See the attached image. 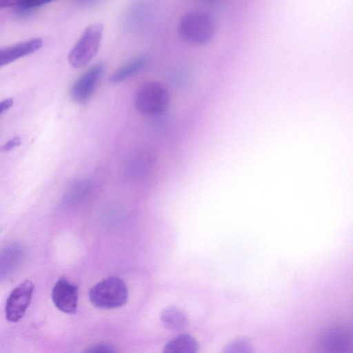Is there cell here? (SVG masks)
Instances as JSON below:
<instances>
[{
    "label": "cell",
    "mask_w": 353,
    "mask_h": 353,
    "mask_svg": "<svg viewBox=\"0 0 353 353\" xmlns=\"http://www.w3.org/2000/svg\"><path fill=\"white\" fill-rule=\"evenodd\" d=\"M23 249L19 245H12L1 256V270L6 268V272L10 268L17 266L23 260Z\"/></svg>",
    "instance_id": "cell-13"
},
{
    "label": "cell",
    "mask_w": 353,
    "mask_h": 353,
    "mask_svg": "<svg viewBox=\"0 0 353 353\" xmlns=\"http://www.w3.org/2000/svg\"><path fill=\"white\" fill-rule=\"evenodd\" d=\"M198 348V343L193 336L183 334L168 341L163 353H196Z\"/></svg>",
    "instance_id": "cell-10"
},
{
    "label": "cell",
    "mask_w": 353,
    "mask_h": 353,
    "mask_svg": "<svg viewBox=\"0 0 353 353\" xmlns=\"http://www.w3.org/2000/svg\"><path fill=\"white\" fill-rule=\"evenodd\" d=\"M34 289L33 283L26 280L12 291L5 307L8 321L17 322L23 316L32 300Z\"/></svg>",
    "instance_id": "cell-5"
},
{
    "label": "cell",
    "mask_w": 353,
    "mask_h": 353,
    "mask_svg": "<svg viewBox=\"0 0 353 353\" xmlns=\"http://www.w3.org/2000/svg\"><path fill=\"white\" fill-rule=\"evenodd\" d=\"M128 296V288L124 281L117 276L105 278L89 291V299L97 307L113 309L123 305Z\"/></svg>",
    "instance_id": "cell-3"
},
{
    "label": "cell",
    "mask_w": 353,
    "mask_h": 353,
    "mask_svg": "<svg viewBox=\"0 0 353 353\" xmlns=\"http://www.w3.org/2000/svg\"><path fill=\"white\" fill-rule=\"evenodd\" d=\"M221 353H253V347L248 339L239 338L228 343Z\"/></svg>",
    "instance_id": "cell-14"
},
{
    "label": "cell",
    "mask_w": 353,
    "mask_h": 353,
    "mask_svg": "<svg viewBox=\"0 0 353 353\" xmlns=\"http://www.w3.org/2000/svg\"><path fill=\"white\" fill-rule=\"evenodd\" d=\"M21 144V139L19 137H14L6 142L3 146V150L5 151L10 150Z\"/></svg>",
    "instance_id": "cell-16"
},
{
    "label": "cell",
    "mask_w": 353,
    "mask_h": 353,
    "mask_svg": "<svg viewBox=\"0 0 353 353\" xmlns=\"http://www.w3.org/2000/svg\"><path fill=\"white\" fill-rule=\"evenodd\" d=\"M160 319L165 328L174 331L185 329L189 322L186 313L176 306L165 308L161 314Z\"/></svg>",
    "instance_id": "cell-9"
},
{
    "label": "cell",
    "mask_w": 353,
    "mask_h": 353,
    "mask_svg": "<svg viewBox=\"0 0 353 353\" xmlns=\"http://www.w3.org/2000/svg\"><path fill=\"white\" fill-rule=\"evenodd\" d=\"M43 45L41 38H33L6 47L0 50V65H8L21 57L39 50Z\"/></svg>",
    "instance_id": "cell-8"
},
{
    "label": "cell",
    "mask_w": 353,
    "mask_h": 353,
    "mask_svg": "<svg viewBox=\"0 0 353 353\" xmlns=\"http://www.w3.org/2000/svg\"><path fill=\"white\" fill-rule=\"evenodd\" d=\"M147 63L145 56H139L129 61L115 70L110 77V81L114 83L122 82L141 70Z\"/></svg>",
    "instance_id": "cell-11"
},
{
    "label": "cell",
    "mask_w": 353,
    "mask_h": 353,
    "mask_svg": "<svg viewBox=\"0 0 353 353\" xmlns=\"http://www.w3.org/2000/svg\"><path fill=\"white\" fill-rule=\"evenodd\" d=\"M170 101V92L165 85L157 81L143 83L136 90L134 103L137 110L146 116L163 113Z\"/></svg>",
    "instance_id": "cell-2"
},
{
    "label": "cell",
    "mask_w": 353,
    "mask_h": 353,
    "mask_svg": "<svg viewBox=\"0 0 353 353\" xmlns=\"http://www.w3.org/2000/svg\"><path fill=\"white\" fill-rule=\"evenodd\" d=\"M103 30L101 23L91 24L85 29L68 54L71 66L82 68L93 59L99 49Z\"/></svg>",
    "instance_id": "cell-4"
},
{
    "label": "cell",
    "mask_w": 353,
    "mask_h": 353,
    "mask_svg": "<svg viewBox=\"0 0 353 353\" xmlns=\"http://www.w3.org/2000/svg\"><path fill=\"white\" fill-rule=\"evenodd\" d=\"M79 290L75 284L65 278L59 279L52 290V299L60 311L73 314L77 308Z\"/></svg>",
    "instance_id": "cell-7"
},
{
    "label": "cell",
    "mask_w": 353,
    "mask_h": 353,
    "mask_svg": "<svg viewBox=\"0 0 353 353\" xmlns=\"http://www.w3.org/2000/svg\"><path fill=\"white\" fill-rule=\"evenodd\" d=\"M104 68L103 63L98 62L77 79L70 91L73 101L84 103L90 99L103 73Z\"/></svg>",
    "instance_id": "cell-6"
},
{
    "label": "cell",
    "mask_w": 353,
    "mask_h": 353,
    "mask_svg": "<svg viewBox=\"0 0 353 353\" xmlns=\"http://www.w3.org/2000/svg\"><path fill=\"white\" fill-rule=\"evenodd\" d=\"M177 29L183 40L199 46L210 43L216 30L212 17L201 10H190L184 13L179 21Z\"/></svg>",
    "instance_id": "cell-1"
},
{
    "label": "cell",
    "mask_w": 353,
    "mask_h": 353,
    "mask_svg": "<svg viewBox=\"0 0 353 353\" xmlns=\"http://www.w3.org/2000/svg\"><path fill=\"white\" fill-rule=\"evenodd\" d=\"M13 98H8L3 100L0 103V114L2 115L6 112L13 105Z\"/></svg>",
    "instance_id": "cell-17"
},
{
    "label": "cell",
    "mask_w": 353,
    "mask_h": 353,
    "mask_svg": "<svg viewBox=\"0 0 353 353\" xmlns=\"http://www.w3.org/2000/svg\"><path fill=\"white\" fill-rule=\"evenodd\" d=\"M50 1L26 0L21 1H1V6L11 7L16 15L19 17H26L32 14L43 6L50 3Z\"/></svg>",
    "instance_id": "cell-12"
},
{
    "label": "cell",
    "mask_w": 353,
    "mask_h": 353,
    "mask_svg": "<svg viewBox=\"0 0 353 353\" xmlns=\"http://www.w3.org/2000/svg\"><path fill=\"white\" fill-rule=\"evenodd\" d=\"M83 353H117V352L110 344L100 343L90 346Z\"/></svg>",
    "instance_id": "cell-15"
}]
</instances>
